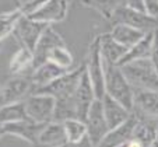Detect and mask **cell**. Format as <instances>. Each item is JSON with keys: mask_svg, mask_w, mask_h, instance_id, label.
Segmentation results:
<instances>
[{"mask_svg": "<svg viewBox=\"0 0 158 147\" xmlns=\"http://www.w3.org/2000/svg\"><path fill=\"white\" fill-rule=\"evenodd\" d=\"M104 70H105V94L116 99L118 102L133 112V102H134V90L125 77L120 66L112 65L104 60Z\"/></svg>", "mask_w": 158, "mask_h": 147, "instance_id": "obj_1", "label": "cell"}, {"mask_svg": "<svg viewBox=\"0 0 158 147\" xmlns=\"http://www.w3.org/2000/svg\"><path fill=\"white\" fill-rule=\"evenodd\" d=\"M120 69L133 90L158 91V72L150 59L126 63Z\"/></svg>", "mask_w": 158, "mask_h": 147, "instance_id": "obj_2", "label": "cell"}, {"mask_svg": "<svg viewBox=\"0 0 158 147\" xmlns=\"http://www.w3.org/2000/svg\"><path fill=\"white\" fill-rule=\"evenodd\" d=\"M85 70L93 84L94 93L97 99H102L105 95V70H104V59L101 55L99 46V34L93 38L88 46V53L85 59Z\"/></svg>", "mask_w": 158, "mask_h": 147, "instance_id": "obj_3", "label": "cell"}, {"mask_svg": "<svg viewBox=\"0 0 158 147\" xmlns=\"http://www.w3.org/2000/svg\"><path fill=\"white\" fill-rule=\"evenodd\" d=\"M84 70H85V65L83 63V65H80L78 67L70 70V72H67L66 74H63L62 77H59L57 80H55L53 83L48 84V86H45V87H42V88H36V90L34 91V94L51 95V97H53L56 101L73 98Z\"/></svg>", "mask_w": 158, "mask_h": 147, "instance_id": "obj_4", "label": "cell"}, {"mask_svg": "<svg viewBox=\"0 0 158 147\" xmlns=\"http://www.w3.org/2000/svg\"><path fill=\"white\" fill-rule=\"evenodd\" d=\"M35 91L31 74L11 76L0 88V107L23 102Z\"/></svg>", "mask_w": 158, "mask_h": 147, "instance_id": "obj_5", "label": "cell"}, {"mask_svg": "<svg viewBox=\"0 0 158 147\" xmlns=\"http://www.w3.org/2000/svg\"><path fill=\"white\" fill-rule=\"evenodd\" d=\"M25 112L30 120L41 125L53 122L56 99L45 94H31L24 101Z\"/></svg>", "mask_w": 158, "mask_h": 147, "instance_id": "obj_6", "label": "cell"}, {"mask_svg": "<svg viewBox=\"0 0 158 147\" xmlns=\"http://www.w3.org/2000/svg\"><path fill=\"white\" fill-rule=\"evenodd\" d=\"M109 21L112 23V25L125 24L129 27L137 28L140 31H144L146 34L154 32L155 30H158V20L150 17L147 13L130 9L127 6H123L119 10H116V13L112 15Z\"/></svg>", "mask_w": 158, "mask_h": 147, "instance_id": "obj_7", "label": "cell"}, {"mask_svg": "<svg viewBox=\"0 0 158 147\" xmlns=\"http://www.w3.org/2000/svg\"><path fill=\"white\" fill-rule=\"evenodd\" d=\"M48 27H49L48 24L38 23L35 20H31L27 15H23L20 18V21H18L13 35L17 38V41L21 44V46H25L34 53L36 44H38L42 34L45 32V30Z\"/></svg>", "mask_w": 158, "mask_h": 147, "instance_id": "obj_8", "label": "cell"}, {"mask_svg": "<svg viewBox=\"0 0 158 147\" xmlns=\"http://www.w3.org/2000/svg\"><path fill=\"white\" fill-rule=\"evenodd\" d=\"M87 125V136L94 143V146H98L101 140L109 132V126L106 123L102 108V99H95L91 105L85 119Z\"/></svg>", "mask_w": 158, "mask_h": 147, "instance_id": "obj_9", "label": "cell"}, {"mask_svg": "<svg viewBox=\"0 0 158 147\" xmlns=\"http://www.w3.org/2000/svg\"><path fill=\"white\" fill-rule=\"evenodd\" d=\"M69 14L67 0H45L35 13L28 17L38 23L52 25V23H62Z\"/></svg>", "mask_w": 158, "mask_h": 147, "instance_id": "obj_10", "label": "cell"}, {"mask_svg": "<svg viewBox=\"0 0 158 147\" xmlns=\"http://www.w3.org/2000/svg\"><path fill=\"white\" fill-rule=\"evenodd\" d=\"M73 98H74L77 119L85 122L89 108H91L93 102L97 99L95 93H94V88H93V84H91V80H89V77H88L87 70H84L83 76H81L80 83H78L77 90H76Z\"/></svg>", "mask_w": 158, "mask_h": 147, "instance_id": "obj_11", "label": "cell"}, {"mask_svg": "<svg viewBox=\"0 0 158 147\" xmlns=\"http://www.w3.org/2000/svg\"><path fill=\"white\" fill-rule=\"evenodd\" d=\"M63 44H66L63 36L52 25H49L42 34L41 39L35 46V51H34V70L48 62V56L52 49L59 45H63Z\"/></svg>", "mask_w": 158, "mask_h": 147, "instance_id": "obj_12", "label": "cell"}, {"mask_svg": "<svg viewBox=\"0 0 158 147\" xmlns=\"http://www.w3.org/2000/svg\"><path fill=\"white\" fill-rule=\"evenodd\" d=\"M133 114L137 118L158 120V91L134 90Z\"/></svg>", "mask_w": 158, "mask_h": 147, "instance_id": "obj_13", "label": "cell"}, {"mask_svg": "<svg viewBox=\"0 0 158 147\" xmlns=\"http://www.w3.org/2000/svg\"><path fill=\"white\" fill-rule=\"evenodd\" d=\"M136 125H137V118L131 112V116L122 125L116 126L115 129H110L97 147H120L127 144L133 139Z\"/></svg>", "mask_w": 158, "mask_h": 147, "instance_id": "obj_14", "label": "cell"}, {"mask_svg": "<svg viewBox=\"0 0 158 147\" xmlns=\"http://www.w3.org/2000/svg\"><path fill=\"white\" fill-rule=\"evenodd\" d=\"M48 125V123H46ZM45 125L41 123H35L32 120H23V122H15V123H7L6 125V133L10 136H15L20 137L21 140L30 143L31 146L35 147L36 140H38L39 135H41L42 129Z\"/></svg>", "mask_w": 158, "mask_h": 147, "instance_id": "obj_15", "label": "cell"}, {"mask_svg": "<svg viewBox=\"0 0 158 147\" xmlns=\"http://www.w3.org/2000/svg\"><path fill=\"white\" fill-rule=\"evenodd\" d=\"M69 144L64 126L60 122H51L44 126L35 147H62Z\"/></svg>", "mask_w": 158, "mask_h": 147, "instance_id": "obj_16", "label": "cell"}, {"mask_svg": "<svg viewBox=\"0 0 158 147\" xmlns=\"http://www.w3.org/2000/svg\"><path fill=\"white\" fill-rule=\"evenodd\" d=\"M102 108H104V115L108 126H109V130L122 125L131 116V112L127 108H125L120 102H118L116 99H114L106 94L102 98Z\"/></svg>", "mask_w": 158, "mask_h": 147, "instance_id": "obj_17", "label": "cell"}, {"mask_svg": "<svg viewBox=\"0 0 158 147\" xmlns=\"http://www.w3.org/2000/svg\"><path fill=\"white\" fill-rule=\"evenodd\" d=\"M99 46H101L102 59L112 65H119V62L125 57V55L129 51L127 48H125L112 38L109 31L99 34Z\"/></svg>", "mask_w": 158, "mask_h": 147, "instance_id": "obj_18", "label": "cell"}, {"mask_svg": "<svg viewBox=\"0 0 158 147\" xmlns=\"http://www.w3.org/2000/svg\"><path fill=\"white\" fill-rule=\"evenodd\" d=\"M9 72L11 76L32 74L34 72V53L25 46H20L11 56L9 65Z\"/></svg>", "mask_w": 158, "mask_h": 147, "instance_id": "obj_19", "label": "cell"}, {"mask_svg": "<svg viewBox=\"0 0 158 147\" xmlns=\"http://www.w3.org/2000/svg\"><path fill=\"white\" fill-rule=\"evenodd\" d=\"M66 73H67V70L62 69V67L56 66L51 62H46L34 70L32 74H31V78H32L34 87L36 90V88H42L45 86H48V84L53 83L55 80H57Z\"/></svg>", "mask_w": 158, "mask_h": 147, "instance_id": "obj_20", "label": "cell"}, {"mask_svg": "<svg viewBox=\"0 0 158 147\" xmlns=\"http://www.w3.org/2000/svg\"><path fill=\"white\" fill-rule=\"evenodd\" d=\"M109 34L112 35V38H114L115 41L119 42L120 45H123L127 49L134 46L137 42H140L141 39L147 35L144 31H140V30H137V28L129 27V25H125V24L112 25Z\"/></svg>", "mask_w": 158, "mask_h": 147, "instance_id": "obj_21", "label": "cell"}, {"mask_svg": "<svg viewBox=\"0 0 158 147\" xmlns=\"http://www.w3.org/2000/svg\"><path fill=\"white\" fill-rule=\"evenodd\" d=\"M157 133H158V120L148 119V118H137V125H136L133 132L134 140L140 141L144 147H151Z\"/></svg>", "mask_w": 158, "mask_h": 147, "instance_id": "obj_22", "label": "cell"}, {"mask_svg": "<svg viewBox=\"0 0 158 147\" xmlns=\"http://www.w3.org/2000/svg\"><path fill=\"white\" fill-rule=\"evenodd\" d=\"M152 39H154V32H148L140 42H137L134 46H131L125 55L118 66H123L126 63L134 62V60L141 59H150L151 56V48H152Z\"/></svg>", "mask_w": 158, "mask_h": 147, "instance_id": "obj_23", "label": "cell"}, {"mask_svg": "<svg viewBox=\"0 0 158 147\" xmlns=\"http://www.w3.org/2000/svg\"><path fill=\"white\" fill-rule=\"evenodd\" d=\"M83 6L95 10L105 20H110L120 7L126 6V0H80Z\"/></svg>", "mask_w": 158, "mask_h": 147, "instance_id": "obj_24", "label": "cell"}, {"mask_svg": "<svg viewBox=\"0 0 158 147\" xmlns=\"http://www.w3.org/2000/svg\"><path fill=\"white\" fill-rule=\"evenodd\" d=\"M23 120H30L25 112L24 101L17 102V104H10L0 108V122L7 125V123L23 122Z\"/></svg>", "mask_w": 158, "mask_h": 147, "instance_id": "obj_25", "label": "cell"}, {"mask_svg": "<svg viewBox=\"0 0 158 147\" xmlns=\"http://www.w3.org/2000/svg\"><path fill=\"white\" fill-rule=\"evenodd\" d=\"M48 62H51V63H53V65H56V66L70 72V70H73L74 56H73V53L70 52V49L67 48V45L63 44V45H59L52 49L48 56Z\"/></svg>", "mask_w": 158, "mask_h": 147, "instance_id": "obj_26", "label": "cell"}, {"mask_svg": "<svg viewBox=\"0 0 158 147\" xmlns=\"http://www.w3.org/2000/svg\"><path fill=\"white\" fill-rule=\"evenodd\" d=\"M23 13L20 9H13L10 11L0 13V44L10 35L14 32L15 27H17L20 18L23 17Z\"/></svg>", "mask_w": 158, "mask_h": 147, "instance_id": "obj_27", "label": "cell"}, {"mask_svg": "<svg viewBox=\"0 0 158 147\" xmlns=\"http://www.w3.org/2000/svg\"><path fill=\"white\" fill-rule=\"evenodd\" d=\"M63 126H64V132H66V136H67L69 144L78 143V141H81L87 136L85 122L77 119V118L64 120V122H63Z\"/></svg>", "mask_w": 158, "mask_h": 147, "instance_id": "obj_28", "label": "cell"}, {"mask_svg": "<svg viewBox=\"0 0 158 147\" xmlns=\"http://www.w3.org/2000/svg\"><path fill=\"white\" fill-rule=\"evenodd\" d=\"M144 11L150 17L158 20V0H144Z\"/></svg>", "mask_w": 158, "mask_h": 147, "instance_id": "obj_29", "label": "cell"}, {"mask_svg": "<svg viewBox=\"0 0 158 147\" xmlns=\"http://www.w3.org/2000/svg\"><path fill=\"white\" fill-rule=\"evenodd\" d=\"M150 60L152 62V65L155 66V69L158 72V30L154 31V39H152V48H151Z\"/></svg>", "mask_w": 158, "mask_h": 147, "instance_id": "obj_30", "label": "cell"}, {"mask_svg": "<svg viewBox=\"0 0 158 147\" xmlns=\"http://www.w3.org/2000/svg\"><path fill=\"white\" fill-rule=\"evenodd\" d=\"M126 6L139 11H144V0H126Z\"/></svg>", "mask_w": 158, "mask_h": 147, "instance_id": "obj_31", "label": "cell"}, {"mask_svg": "<svg viewBox=\"0 0 158 147\" xmlns=\"http://www.w3.org/2000/svg\"><path fill=\"white\" fill-rule=\"evenodd\" d=\"M69 147H97V146H94V143L89 140L88 136H85V137H84L81 141H78V143L69 144Z\"/></svg>", "mask_w": 158, "mask_h": 147, "instance_id": "obj_32", "label": "cell"}, {"mask_svg": "<svg viewBox=\"0 0 158 147\" xmlns=\"http://www.w3.org/2000/svg\"><path fill=\"white\" fill-rule=\"evenodd\" d=\"M15 2H17V7L18 9H21V7H24V6H27V4L35 2V0H15Z\"/></svg>", "mask_w": 158, "mask_h": 147, "instance_id": "obj_33", "label": "cell"}, {"mask_svg": "<svg viewBox=\"0 0 158 147\" xmlns=\"http://www.w3.org/2000/svg\"><path fill=\"white\" fill-rule=\"evenodd\" d=\"M6 135H7L6 133V125L0 122V139L3 137V136H6Z\"/></svg>", "mask_w": 158, "mask_h": 147, "instance_id": "obj_34", "label": "cell"}, {"mask_svg": "<svg viewBox=\"0 0 158 147\" xmlns=\"http://www.w3.org/2000/svg\"><path fill=\"white\" fill-rule=\"evenodd\" d=\"M151 147H158V133H157V136H155V139H154V141H152V144H151Z\"/></svg>", "mask_w": 158, "mask_h": 147, "instance_id": "obj_35", "label": "cell"}, {"mask_svg": "<svg viewBox=\"0 0 158 147\" xmlns=\"http://www.w3.org/2000/svg\"><path fill=\"white\" fill-rule=\"evenodd\" d=\"M62 147H69V144H66V146H62Z\"/></svg>", "mask_w": 158, "mask_h": 147, "instance_id": "obj_36", "label": "cell"}, {"mask_svg": "<svg viewBox=\"0 0 158 147\" xmlns=\"http://www.w3.org/2000/svg\"><path fill=\"white\" fill-rule=\"evenodd\" d=\"M120 147H127V144H125V146H120Z\"/></svg>", "mask_w": 158, "mask_h": 147, "instance_id": "obj_37", "label": "cell"}, {"mask_svg": "<svg viewBox=\"0 0 158 147\" xmlns=\"http://www.w3.org/2000/svg\"><path fill=\"white\" fill-rule=\"evenodd\" d=\"M0 48H2V44H0Z\"/></svg>", "mask_w": 158, "mask_h": 147, "instance_id": "obj_38", "label": "cell"}, {"mask_svg": "<svg viewBox=\"0 0 158 147\" xmlns=\"http://www.w3.org/2000/svg\"><path fill=\"white\" fill-rule=\"evenodd\" d=\"M0 108H2V107H0Z\"/></svg>", "mask_w": 158, "mask_h": 147, "instance_id": "obj_39", "label": "cell"}, {"mask_svg": "<svg viewBox=\"0 0 158 147\" xmlns=\"http://www.w3.org/2000/svg\"><path fill=\"white\" fill-rule=\"evenodd\" d=\"M67 2H69V0H67Z\"/></svg>", "mask_w": 158, "mask_h": 147, "instance_id": "obj_40", "label": "cell"}]
</instances>
